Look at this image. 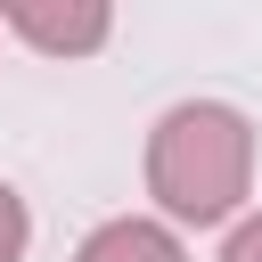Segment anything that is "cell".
Segmentation results:
<instances>
[{"mask_svg": "<svg viewBox=\"0 0 262 262\" xmlns=\"http://www.w3.org/2000/svg\"><path fill=\"white\" fill-rule=\"evenodd\" d=\"M246 180H254V131H246L237 106L196 98V106H172L156 123V139H147V188H156L164 213L221 221L246 196Z\"/></svg>", "mask_w": 262, "mask_h": 262, "instance_id": "1", "label": "cell"}, {"mask_svg": "<svg viewBox=\"0 0 262 262\" xmlns=\"http://www.w3.org/2000/svg\"><path fill=\"white\" fill-rule=\"evenodd\" d=\"M0 16L41 57H90L106 41V0H0Z\"/></svg>", "mask_w": 262, "mask_h": 262, "instance_id": "2", "label": "cell"}, {"mask_svg": "<svg viewBox=\"0 0 262 262\" xmlns=\"http://www.w3.org/2000/svg\"><path fill=\"white\" fill-rule=\"evenodd\" d=\"M74 262H188V254H180V237L156 229V221H106V229H90V246H82Z\"/></svg>", "mask_w": 262, "mask_h": 262, "instance_id": "3", "label": "cell"}, {"mask_svg": "<svg viewBox=\"0 0 262 262\" xmlns=\"http://www.w3.org/2000/svg\"><path fill=\"white\" fill-rule=\"evenodd\" d=\"M25 229H33V221H25L16 188H0V262H16V254H25Z\"/></svg>", "mask_w": 262, "mask_h": 262, "instance_id": "4", "label": "cell"}, {"mask_svg": "<svg viewBox=\"0 0 262 262\" xmlns=\"http://www.w3.org/2000/svg\"><path fill=\"white\" fill-rule=\"evenodd\" d=\"M221 262H262V213L254 221H237V237H229V254Z\"/></svg>", "mask_w": 262, "mask_h": 262, "instance_id": "5", "label": "cell"}]
</instances>
